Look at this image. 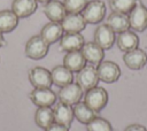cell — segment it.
<instances>
[{"instance_id":"obj_1","label":"cell","mask_w":147,"mask_h":131,"mask_svg":"<svg viewBox=\"0 0 147 131\" xmlns=\"http://www.w3.org/2000/svg\"><path fill=\"white\" fill-rule=\"evenodd\" d=\"M106 5L102 0H91L80 13L87 24H99L106 16Z\"/></svg>"},{"instance_id":"obj_2","label":"cell","mask_w":147,"mask_h":131,"mask_svg":"<svg viewBox=\"0 0 147 131\" xmlns=\"http://www.w3.org/2000/svg\"><path fill=\"white\" fill-rule=\"evenodd\" d=\"M84 102L95 113L101 111L108 102V92L100 86H95L84 94Z\"/></svg>"},{"instance_id":"obj_3","label":"cell","mask_w":147,"mask_h":131,"mask_svg":"<svg viewBox=\"0 0 147 131\" xmlns=\"http://www.w3.org/2000/svg\"><path fill=\"white\" fill-rule=\"evenodd\" d=\"M49 44H47L41 37L32 36L25 44V55L31 60H41L48 53Z\"/></svg>"},{"instance_id":"obj_4","label":"cell","mask_w":147,"mask_h":131,"mask_svg":"<svg viewBox=\"0 0 147 131\" xmlns=\"http://www.w3.org/2000/svg\"><path fill=\"white\" fill-rule=\"evenodd\" d=\"M127 16L130 29H132V31L144 32L147 29V7L139 0Z\"/></svg>"},{"instance_id":"obj_5","label":"cell","mask_w":147,"mask_h":131,"mask_svg":"<svg viewBox=\"0 0 147 131\" xmlns=\"http://www.w3.org/2000/svg\"><path fill=\"white\" fill-rule=\"evenodd\" d=\"M99 79L103 83H115L121 76V68L114 61H102L96 67Z\"/></svg>"},{"instance_id":"obj_6","label":"cell","mask_w":147,"mask_h":131,"mask_svg":"<svg viewBox=\"0 0 147 131\" xmlns=\"http://www.w3.org/2000/svg\"><path fill=\"white\" fill-rule=\"evenodd\" d=\"M77 84L83 88V91H88L95 86H98L99 83V76L96 68L94 66H85L82 70L77 72L76 76Z\"/></svg>"},{"instance_id":"obj_7","label":"cell","mask_w":147,"mask_h":131,"mask_svg":"<svg viewBox=\"0 0 147 131\" xmlns=\"http://www.w3.org/2000/svg\"><path fill=\"white\" fill-rule=\"evenodd\" d=\"M30 100L38 107H52L55 105L57 94L51 90V87H38L33 88L30 93Z\"/></svg>"},{"instance_id":"obj_8","label":"cell","mask_w":147,"mask_h":131,"mask_svg":"<svg viewBox=\"0 0 147 131\" xmlns=\"http://www.w3.org/2000/svg\"><path fill=\"white\" fill-rule=\"evenodd\" d=\"M83 88L76 83H70L63 87H60V91L56 93L57 98L61 102H64L67 105L74 106L77 102L80 101L83 97Z\"/></svg>"},{"instance_id":"obj_9","label":"cell","mask_w":147,"mask_h":131,"mask_svg":"<svg viewBox=\"0 0 147 131\" xmlns=\"http://www.w3.org/2000/svg\"><path fill=\"white\" fill-rule=\"evenodd\" d=\"M60 23L65 33H80L87 24L80 13H67Z\"/></svg>"},{"instance_id":"obj_10","label":"cell","mask_w":147,"mask_h":131,"mask_svg":"<svg viewBox=\"0 0 147 131\" xmlns=\"http://www.w3.org/2000/svg\"><path fill=\"white\" fill-rule=\"evenodd\" d=\"M115 41L116 34L106 23L96 26L94 31V43L98 44L102 49H110Z\"/></svg>"},{"instance_id":"obj_11","label":"cell","mask_w":147,"mask_h":131,"mask_svg":"<svg viewBox=\"0 0 147 131\" xmlns=\"http://www.w3.org/2000/svg\"><path fill=\"white\" fill-rule=\"evenodd\" d=\"M123 62L131 70H140L147 64V53L141 48L125 52L123 55Z\"/></svg>"},{"instance_id":"obj_12","label":"cell","mask_w":147,"mask_h":131,"mask_svg":"<svg viewBox=\"0 0 147 131\" xmlns=\"http://www.w3.org/2000/svg\"><path fill=\"white\" fill-rule=\"evenodd\" d=\"M29 80L34 88L38 87H51L52 76L51 71L42 67H34L29 71Z\"/></svg>"},{"instance_id":"obj_13","label":"cell","mask_w":147,"mask_h":131,"mask_svg":"<svg viewBox=\"0 0 147 131\" xmlns=\"http://www.w3.org/2000/svg\"><path fill=\"white\" fill-rule=\"evenodd\" d=\"M80 52L83 53V56L85 57L86 62H88L91 66H98L100 62L103 61L105 57V49H102L94 41L85 43Z\"/></svg>"},{"instance_id":"obj_14","label":"cell","mask_w":147,"mask_h":131,"mask_svg":"<svg viewBox=\"0 0 147 131\" xmlns=\"http://www.w3.org/2000/svg\"><path fill=\"white\" fill-rule=\"evenodd\" d=\"M53 113H54V122L62 124V125L67 126L68 129L71 126V123L75 117L72 106L60 101L53 108Z\"/></svg>"},{"instance_id":"obj_15","label":"cell","mask_w":147,"mask_h":131,"mask_svg":"<svg viewBox=\"0 0 147 131\" xmlns=\"http://www.w3.org/2000/svg\"><path fill=\"white\" fill-rule=\"evenodd\" d=\"M116 45L122 52H129L139 46V37L132 30H126L124 32L118 33L116 37Z\"/></svg>"},{"instance_id":"obj_16","label":"cell","mask_w":147,"mask_h":131,"mask_svg":"<svg viewBox=\"0 0 147 131\" xmlns=\"http://www.w3.org/2000/svg\"><path fill=\"white\" fill-rule=\"evenodd\" d=\"M44 14L51 22H61L67 15V10L62 1L51 0L44 5Z\"/></svg>"},{"instance_id":"obj_17","label":"cell","mask_w":147,"mask_h":131,"mask_svg":"<svg viewBox=\"0 0 147 131\" xmlns=\"http://www.w3.org/2000/svg\"><path fill=\"white\" fill-rule=\"evenodd\" d=\"M59 41L61 51L65 52L80 51L85 44V39L82 33H64Z\"/></svg>"},{"instance_id":"obj_18","label":"cell","mask_w":147,"mask_h":131,"mask_svg":"<svg viewBox=\"0 0 147 131\" xmlns=\"http://www.w3.org/2000/svg\"><path fill=\"white\" fill-rule=\"evenodd\" d=\"M63 29L60 22H48L45 24L40 31V37L49 45L55 44L63 36Z\"/></svg>"},{"instance_id":"obj_19","label":"cell","mask_w":147,"mask_h":131,"mask_svg":"<svg viewBox=\"0 0 147 131\" xmlns=\"http://www.w3.org/2000/svg\"><path fill=\"white\" fill-rule=\"evenodd\" d=\"M106 24L115 32V33H121L130 29V23H129V16L126 14L117 13V11H111L106 21Z\"/></svg>"},{"instance_id":"obj_20","label":"cell","mask_w":147,"mask_h":131,"mask_svg":"<svg viewBox=\"0 0 147 131\" xmlns=\"http://www.w3.org/2000/svg\"><path fill=\"white\" fill-rule=\"evenodd\" d=\"M38 8L37 0H14L11 2V10L18 18L31 16Z\"/></svg>"},{"instance_id":"obj_21","label":"cell","mask_w":147,"mask_h":131,"mask_svg":"<svg viewBox=\"0 0 147 131\" xmlns=\"http://www.w3.org/2000/svg\"><path fill=\"white\" fill-rule=\"evenodd\" d=\"M52 82L59 87H63L74 80V72L64 66H56L51 70Z\"/></svg>"},{"instance_id":"obj_22","label":"cell","mask_w":147,"mask_h":131,"mask_svg":"<svg viewBox=\"0 0 147 131\" xmlns=\"http://www.w3.org/2000/svg\"><path fill=\"white\" fill-rule=\"evenodd\" d=\"M63 66L72 72H78L86 66V60L80 51L67 52V54L63 57Z\"/></svg>"},{"instance_id":"obj_23","label":"cell","mask_w":147,"mask_h":131,"mask_svg":"<svg viewBox=\"0 0 147 131\" xmlns=\"http://www.w3.org/2000/svg\"><path fill=\"white\" fill-rule=\"evenodd\" d=\"M18 17L15 13L10 9L0 10V32L1 33H9L16 29L18 25Z\"/></svg>"},{"instance_id":"obj_24","label":"cell","mask_w":147,"mask_h":131,"mask_svg":"<svg viewBox=\"0 0 147 131\" xmlns=\"http://www.w3.org/2000/svg\"><path fill=\"white\" fill-rule=\"evenodd\" d=\"M72 108H74V116H75V118L79 123H82V124L90 123L93 118L96 117V114H98L93 109H91L85 102H82V101H79L76 105H74Z\"/></svg>"},{"instance_id":"obj_25","label":"cell","mask_w":147,"mask_h":131,"mask_svg":"<svg viewBox=\"0 0 147 131\" xmlns=\"http://www.w3.org/2000/svg\"><path fill=\"white\" fill-rule=\"evenodd\" d=\"M34 122L39 128L44 130L48 128L52 123H54L53 109L51 107H39L34 114Z\"/></svg>"},{"instance_id":"obj_26","label":"cell","mask_w":147,"mask_h":131,"mask_svg":"<svg viewBox=\"0 0 147 131\" xmlns=\"http://www.w3.org/2000/svg\"><path fill=\"white\" fill-rule=\"evenodd\" d=\"M138 0H109V6L113 11L129 14L137 5Z\"/></svg>"},{"instance_id":"obj_27","label":"cell","mask_w":147,"mask_h":131,"mask_svg":"<svg viewBox=\"0 0 147 131\" xmlns=\"http://www.w3.org/2000/svg\"><path fill=\"white\" fill-rule=\"evenodd\" d=\"M87 131H113V126L109 121L102 117H95L86 124Z\"/></svg>"},{"instance_id":"obj_28","label":"cell","mask_w":147,"mask_h":131,"mask_svg":"<svg viewBox=\"0 0 147 131\" xmlns=\"http://www.w3.org/2000/svg\"><path fill=\"white\" fill-rule=\"evenodd\" d=\"M88 0H63L67 13H82Z\"/></svg>"},{"instance_id":"obj_29","label":"cell","mask_w":147,"mask_h":131,"mask_svg":"<svg viewBox=\"0 0 147 131\" xmlns=\"http://www.w3.org/2000/svg\"><path fill=\"white\" fill-rule=\"evenodd\" d=\"M45 131H69V129H68L67 126L62 125V124H59V123L54 122V123H52L48 128H46Z\"/></svg>"},{"instance_id":"obj_30","label":"cell","mask_w":147,"mask_h":131,"mask_svg":"<svg viewBox=\"0 0 147 131\" xmlns=\"http://www.w3.org/2000/svg\"><path fill=\"white\" fill-rule=\"evenodd\" d=\"M124 131H147V129L141 124H130L124 129Z\"/></svg>"},{"instance_id":"obj_31","label":"cell","mask_w":147,"mask_h":131,"mask_svg":"<svg viewBox=\"0 0 147 131\" xmlns=\"http://www.w3.org/2000/svg\"><path fill=\"white\" fill-rule=\"evenodd\" d=\"M5 45H6V40H5V38H3V33L0 32V47H2V46H5Z\"/></svg>"},{"instance_id":"obj_32","label":"cell","mask_w":147,"mask_h":131,"mask_svg":"<svg viewBox=\"0 0 147 131\" xmlns=\"http://www.w3.org/2000/svg\"><path fill=\"white\" fill-rule=\"evenodd\" d=\"M48 1H51V0H37V2H40V3H44V5L47 3Z\"/></svg>"}]
</instances>
